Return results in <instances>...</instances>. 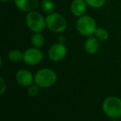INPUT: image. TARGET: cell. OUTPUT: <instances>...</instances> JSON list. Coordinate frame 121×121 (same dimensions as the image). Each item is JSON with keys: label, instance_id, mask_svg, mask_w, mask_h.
I'll return each mask as SVG.
<instances>
[{"label": "cell", "instance_id": "6da1fadb", "mask_svg": "<svg viewBox=\"0 0 121 121\" xmlns=\"http://www.w3.org/2000/svg\"><path fill=\"white\" fill-rule=\"evenodd\" d=\"M34 81L41 88H47L55 84L56 81V75L50 69H42L37 72Z\"/></svg>", "mask_w": 121, "mask_h": 121}, {"label": "cell", "instance_id": "7a4b0ae2", "mask_svg": "<svg viewBox=\"0 0 121 121\" xmlns=\"http://www.w3.org/2000/svg\"><path fill=\"white\" fill-rule=\"evenodd\" d=\"M103 110L107 116L116 119L121 116V99L117 97H109L103 103Z\"/></svg>", "mask_w": 121, "mask_h": 121}, {"label": "cell", "instance_id": "3957f363", "mask_svg": "<svg viewBox=\"0 0 121 121\" xmlns=\"http://www.w3.org/2000/svg\"><path fill=\"white\" fill-rule=\"evenodd\" d=\"M76 28L78 32L83 36H91L95 33L96 28V23L94 18L90 16H81L78 19L76 23Z\"/></svg>", "mask_w": 121, "mask_h": 121}, {"label": "cell", "instance_id": "277c9868", "mask_svg": "<svg viewBox=\"0 0 121 121\" xmlns=\"http://www.w3.org/2000/svg\"><path fill=\"white\" fill-rule=\"evenodd\" d=\"M46 23L49 29L54 32H60L66 27L65 18L59 13H50L47 17Z\"/></svg>", "mask_w": 121, "mask_h": 121}, {"label": "cell", "instance_id": "5b68a950", "mask_svg": "<svg viewBox=\"0 0 121 121\" xmlns=\"http://www.w3.org/2000/svg\"><path fill=\"white\" fill-rule=\"evenodd\" d=\"M27 24L28 27L35 32H40L45 28L46 26V20L43 18L42 15L37 12H29L26 17Z\"/></svg>", "mask_w": 121, "mask_h": 121}, {"label": "cell", "instance_id": "8992f818", "mask_svg": "<svg viewBox=\"0 0 121 121\" xmlns=\"http://www.w3.org/2000/svg\"><path fill=\"white\" fill-rule=\"evenodd\" d=\"M42 52L37 48H29L23 53L24 62L30 66H34L40 63L42 60Z\"/></svg>", "mask_w": 121, "mask_h": 121}, {"label": "cell", "instance_id": "52a82bcc", "mask_svg": "<svg viewBox=\"0 0 121 121\" xmlns=\"http://www.w3.org/2000/svg\"><path fill=\"white\" fill-rule=\"evenodd\" d=\"M66 54V48L62 42L54 44L49 50V57L52 60L58 61L65 57Z\"/></svg>", "mask_w": 121, "mask_h": 121}, {"label": "cell", "instance_id": "ba28073f", "mask_svg": "<svg viewBox=\"0 0 121 121\" xmlns=\"http://www.w3.org/2000/svg\"><path fill=\"white\" fill-rule=\"evenodd\" d=\"M16 80H17V83L20 84L21 86H28L32 83L33 78H32V75L27 70H20L17 72L16 74Z\"/></svg>", "mask_w": 121, "mask_h": 121}, {"label": "cell", "instance_id": "9c48e42d", "mask_svg": "<svg viewBox=\"0 0 121 121\" xmlns=\"http://www.w3.org/2000/svg\"><path fill=\"white\" fill-rule=\"evenodd\" d=\"M15 4L20 10L32 12L38 6V0H15Z\"/></svg>", "mask_w": 121, "mask_h": 121}, {"label": "cell", "instance_id": "30bf717a", "mask_svg": "<svg viewBox=\"0 0 121 121\" xmlns=\"http://www.w3.org/2000/svg\"><path fill=\"white\" fill-rule=\"evenodd\" d=\"M71 13L76 17H81L86 11V4L85 0H74L71 7Z\"/></svg>", "mask_w": 121, "mask_h": 121}, {"label": "cell", "instance_id": "8fae6325", "mask_svg": "<svg viewBox=\"0 0 121 121\" xmlns=\"http://www.w3.org/2000/svg\"><path fill=\"white\" fill-rule=\"evenodd\" d=\"M99 41L97 40V37H89V38L86 40V43H85V49H86V52L88 54H95L98 50H99Z\"/></svg>", "mask_w": 121, "mask_h": 121}, {"label": "cell", "instance_id": "7c38bea8", "mask_svg": "<svg viewBox=\"0 0 121 121\" xmlns=\"http://www.w3.org/2000/svg\"><path fill=\"white\" fill-rule=\"evenodd\" d=\"M45 39L44 37L39 32H36L32 37V44L36 47H41L43 46Z\"/></svg>", "mask_w": 121, "mask_h": 121}, {"label": "cell", "instance_id": "4fadbf2b", "mask_svg": "<svg viewBox=\"0 0 121 121\" xmlns=\"http://www.w3.org/2000/svg\"><path fill=\"white\" fill-rule=\"evenodd\" d=\"M42 8L47 13H52L54 10V4L52 0H43L42 3Z\"/></svg>", "mask_w": 121, "mask_h": 121}, {"label": "cell", "instance_id": "5bb4252c", "mask_svg": "<svg viewBox=\"0 0 121 121\" xmlns=\"http://www.w3.org/2000/svg\"><path fill=\"white\" fill-rule=\"evenodd\" d=\"M9 58L12 61H18L23 58V54L18 50H13L9 53Z\"/></svg>", "mask_w": 121, "mask_h": 121}, {"label": "cell", "instance_id": "9a60e30c", "mask_svg": "<svg viewBox=\"0 0 121 121\" xmlns=\"http://www.w3.org/2000/svg\"><path fill=\"white\" fill-rule=\"evenodd\" d=\"M95 37H97L98 39H99L100 41H105L108 39L109 37V34H108V32L105 30V29L102 28V27H99V28H97L95 32Z\"/></svg>", "mask_w": 121, "mask_h": 121}, {"label": "cell", "instance_id": "2e32d148", "mask_svg": "<svg viewBox=\"0 0 121 121\" xmlns=\"http://www.w3.org/2000/svg\"><path fill=\"white\" fill-rule=\"evenodd\" d=\"M85 1L88 5H90L91 7L95 8V9L101 8L105 4V0H85Z\"/></svg>", "mask_w": 121, "mask_h": 121}, {"label": "cell", "instance_id": "e0dca14e", "mask_svg": "<svg viewBox=\"0 0 121 121\" xmlns=\"http://www.w3.org/2000/svg\"><path fill=\"white\" fill-rule=\"evenodd\" d=\"M39 88H40V86H37V84L33 85V86H31L30 87L28 88V91H27V92H28V95L30 96H32V97L37 96V95H38L39 91H40Z\"/></svg>", "mask_w": 121, "mask_h": 121}, {"label": "cell", "instance_id": "ac0fdd59", "mask_svg": "<svg viewBox=\"0 0 121 121\" xmlns=\"http://www.w3.org/2000/svg\"><path fill=\"white\" fill-rule=\"evenodd\" d=\"M0 84H1V88H0V94L3 95L4 91H6V83L3 78H0Z\"/></svg>", "mask_w": 121, "mask_h": 121}, {"label": "cell", "instance_id": "d6986e66", "mask_svg": "<svg viewBox=\"0 0 121 121\" xmlns=\"http://www.w3.org/2000/svg\"><path fill=\"white\" fill-rule=\"evenodd\" d=\"M1 1H2V2H8V1H9V0H1Z\"/></svg>", "mask_w": 121, "mask_h": 121}]
</instances>
